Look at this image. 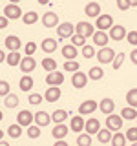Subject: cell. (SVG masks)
Returning <instances> with one entry per match:
<instances>
[{"mask_svg":"<svg viewBox=\"0 0 137 146\" xmlns=\"http://www.w3.org/2000/svg\"><path fill=\"white\" fill-rule=\"evenodd\" d=\"M40 48H42V51H44V53L51 55V53L57 51V40H55V38H44Z\"/></svg>","mask_w":137,"mask_h":146,"instance_id":"484cf974","label":"cell"},{"mask_svg":"<svg viewBox=\"0 0 137 146\" xmlns=\"http://www.w3.org/2000/svg\"><path fill=\"white\" fill-rule=\"evenodd\" d=\"M130 4H132V7H137V0H130Z\"/></svg>","mask_w":137,"mask_h":146,"instance_id":"db71d44e","label":"cell"},{"mask_svg":"<svg viewBox=\"0 0 137 146\" xmlns=\"http://www.w3.org/2000/svg\"><path fill=\"white\" fill-rule=\"evenodd\" d=\"M70 40H71V44H75V46H77V48H79V46L82 48V46L86 44V36H82V35H79V33H75Z\"/></svg>","mask_w":137,"mask_h":146,"instance_id":"f6af8a7d","label":"cell"},{"mask_svg":"<svg viewBox=\"0 0 137 146\" xmlns=\"http://www.w3.org/2000/svg\"><path fill=\"white\" fill-rule=\"evenodd\" d=\"M9 26V18L6 15H0V29H6Z\"/></svg>","mask_w":137,"mask_h":146,"instance_id":"681fc988","label":"cell"},{"mask_svg":"<svg viewBox=\"0 0 137 146\" xmlns=\"http://www.w3.org/2000/svg\"><path fill=\"white\" fill-rule=\"evenodd\" d=\"M61 22H59V15L53 11H48L42 15V26L44 27H49V29H53V27H57Z\"/></svg>","mask_w":137,"mask_h":146,"instance_id":"9c48e42d","label":"cell"},{"mask_svg":"<svg viewBox=\"0 0 137 146\" xmlns=\"http://www.w3.org/2000/svg\"><path fill=\"white\" fill-rule=\"evenodd\" d=\"M112 139H113V131L110 130V128L106 126L102 130V128H100L99 130V133H97V141L100 144H108V143H112Z\"/></svg>","mask_w":137,"mask_h":146,"instance_id":"7402d4cb","label":"cell"},{"mask_svg":"<svg viewBox=\"0 0 137 146\" xmlns=\"http://www.w3.org/2000/svg\"><path fill=\"white\" fill-rule=\"evenodd\" d=\"M84 126H86V121H84V115L77 113V117H71V122H70V128L71 131H84Z\"/></svg>","mask_w":137,"mask_h":146,"instance_id":"ac0fdd59","label":"cell"},{"mask_svg":"<svg viewBox=\"0 0 137 146\" xmlns=\"http://www.w3.org/2000/svg\"><path fill=\"white\" fill-rule=\"evenodd\" d=\"M84 15L88 18H97L100 15V4L99 2H88L84 6Z\"/></svg>","mask_w":137,"mask_h":146,"instance_id":"2e32d148","label":"cell"},{"mask_svg":"<svg viewBox=\"0 0 137 146\" xmlns=\"http://www.w3.org/2000/svg\"><path fill=\"white\" fill-rule=\"evenodd\" d=\"M33 84H35V80L31 79L29 73H24V75L20 77V80H18V88H20L22 91H29L31 88H33Z\"/></svg>","mask_w":137,"mask_h":146,"instance_id":"cb8c5ba5","label":"cell"},{"mask_svg":"<svg viewBox=\"0 0 137 146\" xmlns=\"http://www.w3.org/2000/svg\"><path fill=\"white\" fill-rule=\"evenodd\" d=\"M9 2H13V4H20L22 0H9Z\"/></svg>","mask_w":137,"mask_h":146,"instance_id":"11a10c76","label":"cell"},{"mask_svg":"<svg viewBox=\"0 0 137 146\" xmlns=\"http://www.w3.org/2000/svg\"><path fill=\"white\" fill-rule=\"evenodd\" d=\"M61 95H62V91H61L59 86H49L44 93V100L46 102H57V100L61 99Z\"/></svg>","mask_w":137,"mask_h":146,"instance_id":"5bb4252c","label":"cell"},{"mask_svg":"<svg viewBox=\"0 0 137 146\" xmlns=\"http://www.w3.org/2000/svg\"><path fill=\"white\" fill-rule=\"evenodd\" d=\"M79 70H80V66H79V62H77L75 58H70V60L64 62V71H68V73H75V71H79Z\"/></svg>","mask_w":137,"mask_h":146,"instance_id":"e575fe53","label":"cell"},{"mask_svg":"<svg viewBox=\"0 0 137 146\" xmlns=\"http://www.w3.org/2000/svg\"><path fill=\"white\" fill-rule=\"evenodd\" d=\"M88 80H90V77L86 73H80V70H79V71L73 73V77H71V86L75 90H82V88H86Z\"/></svg>","mask_w":137,"mask_h":146,"instance_id":"5b68a950","label":"cell"},{"mask_svg":"<svg viewBox=\"0 0 137 146\" xmlns=\"http://www.w3.org/2000/svg\"><path fill=\"white\" fill-rule=\"evenodd\" d=\"M35 68H37V62H35L33 55H26V57H22V60H20L22 73H31V71H35Z\"/></svg>","mask_w":137,"mask_h":146,"instance_id":"4fadbf2b","label":"cell"},{"mask_svg":"<svg viewBox=\"0 0 137 146\" xmlns=\"http://www.w3.org/2000/svg\"><path fill=\"white\" fill-rule=\"evenodd\" d=\"M99 110L104 113V115H110V113H113V111H115V102H113V99L104 97V99L99 102Z\"/></svg>","mask_w":137,"mask_h":146,"instance_id":"e0dca14e","label":"cell"},{"mask_svg":"<svg viewBox=\"0 0 137 146\" xmlns=\"http://www.w3.org/2000/svg\"><path fill=\"white\" fill-rule=\"evenodd\" d=\"M2 139H4V131L0 130V141H2Z\"/></svg>","mask_w":137,"mask_h":146,"instance_id":"9f6ffc18","label":"cell"},{"mask_svg":"<svg viewBox=\"0 0 137 146\" xmlns=\"http://www.w3.org/2000/svg\"><path fill=\"white\" fill-rule=\"evenodd\" d=\"M2 62H6V53L0 49V64H2Z\"/></svg>","mask_w":137,"mask_h":146,"instance_id":"816d5d0a","label":"cell"},{"mask_svg":"<svg viewBox=\"0 0 137 146\" xmlns=\"http://www.w3.org/2000/svg\"><path fill=\"white\" fill-rule=\"evenodd\" d=\"M4 15H6L9 20H18V18H22V9L18 4H13V2H9L6 7H4Z\"/></svg>","mask_w":137,"mask_h":146,"instance_id":"277c9868","label":"cell"},{"mask_svg":"<svg viewBox=\"0 0 137 146\" xmlns=\"http://www.w3.org/2000/svg\"><path fill=\"white\" fill-rule=\"evenodd\" d=\"M126 40H128V44H132L135 48L137 46V29H132V31H128V35H126Z\"/></svg>","mask_w":137,"mask_h":146,"instance_id":"bcb514c9","label":"cell"},{"mask_svg":"<svg viewBox=\"0 0 137 146\" xmlns=\"http://www.w3.org/2000/svg\"><path fill=\"white\" fill-rule=\"evenodd\" d=\"M40 128L42 126H39L35 122V124H29L27 126V137H29V139H39L40 137Z\"/></svg>","mask_w":137,"mask_h":146,"instance_id":"d590c367","label":"cell"},{"mask_svg":"<svg viewBox=\"0 0 137 146\" xmlns=\"http://www.w3.org/2000/svg\"><path fill=\"white\" fill-rule=\"evenodd\" d=\"M4 104H6V108H9V110L17 108L18 106V97H17L15 93H9V95L4 97Z\"/></svg>","mask_w":137,"mask_h":146,"instance_id":"836d02e7","label":"cell"},{"mask_svg":"<svg viewBox=\"0 0 137 146\" xmlns=\"http://www.w3.org/2000/svg\"><path fill=\"white\" fill-rule=\"evenodd\" d=\"M35 51H37V44H35V42H26L24 53H26V55H35Z\"/></svg>","mask_w":137,"mask_h":146,"instance_id":"c3c4849f","label":"cell"},{"mask_svg":"<svg viewBox=\"0 0 137 146\" xmlns=\"http://www.w3.org/2000/svg\"><path fill=\"white\" fill-rule=\"evenodd\" d=\"M11 93V86H9L7 80H0V97H6V95Z\"/></svg>","mask_w":137,"mask_h":146,"instance_id":"ee69618b","label":"cell"},{"mask_svg":"<svg viewBox=\"0 0 137 146\" xmlns=\"http://www.w3.org/2000/svg\"><path fill=\"white\" fill-rule=\"evenodd\" d=\"M130 60H132V64L134 66H137V46L134 49H132V53H130Z\"/></svg>","mask_w":137,"mask_h":146,"instance_id":"f907efd6","label":"cell"},{"mask_svg":"<svg viewBox=\"0 0 137 146\" xmlns=\"http://www.w3.org/2000/svg\"><path fill=\"white\" fill-rule=\"evenodd\" d=\"M75 33H79L82 36H93V24H90V22H86V20H80V22H77L75 24Z\"/></svg>","mask_w":137,"mask_h":146,"instance_id":"52a82bcc","label":"cell"},{"mask_svg":"<svg viewBox=\"0 0 137 146\" xmlns=\"http://www.w3.org/2000/svg\"><path fill=\"white\" fill-rule=\"evenodd\" d=\"M126 102L130 104V106L137 108V88L128 90V93H126Z\"/></svg>","mask_w":137,"mask_h":146,"instance_id":"74e56055","label":"cell"},{"mask_svg":"<svg viewBox=\"0 0 137 146\" xmlns=\"http://www.w3.org/2000/svg\"><path fill=\"white\" fill-rule=\"evenodd\" d=\"M66 119H68V111H66V110H55V111L51 113V121L55 122V124L64 122Z\"/></svg>","mask_w":137,"mask_h":146,"instance_id":"d6a6232c","label":"cell"},{"mask_svg":"<svg viewBox=\"0 0 137 146\" xmlns=\"http://www.w3.org/2000/svg\"><path fill=\"white\" fill-rule=\"evenodd\" d=\"M2 117H4V113H2V110H0V121H2Z\"/></svg>","mask_w":137,"mask_h":146,"instance_id":"6f0895ef","label":"cell"},{"mask_svg":"<svg viewBox=\"0 0 137 146\" xmlns=\"http://www.w3.org/2000/svg\"><path fill=\"white\" fill-rule=\"evenodd\" d=\"M126 143H128L126 133H122V131H113V139H112L113 146H124Z\"/></svg>","mask_w":137,"mask_h":146,"instance_id":"1f68e13d","label":"cell"},{"mask_svg":"<svg viewBox=\"0 0 137 146\" xmlns=\"http://www.w3.org/2000/svg\"><path fill=\"white\" fill-rule=\"evenodd\" d=\"M22 22H24L26 26H33L39 22V13H35V11H27L22 15Z\"/></svg>","mask_w":137,"mask_h":146,"instance_id":"4dcf8cb0","label":"cell"},{"mask_svg":"<svg viewBox=\"0 0 137 146\" xmlns=\"http://www.w3.org/2000/svg\"><path fill=\"white\" fill-rule=\"evenodd\" d=\"M106 126L112 131H119L122 128V115H115V113H110L106 117Z\"/></svg>","mask_w":137,"mask_h":146,"instance_id":"30bf717a","label":"cell"},{"mask_svg":"<svg viewBox=\"0 0 137 146\" xmlns=\"http://www.w3.org/2000/svg\"><path fill=\"white\" fill-rule=\"evenodd\" d=\"M99 108V104L95 102V100H84V102H80V106H79V113L80 115H93V111Z\"/></svg>","mask_w":137,"mask_h":146,"instance_id":"7c38bea8","label":"cell"},{"mask_svg":"<svg viewBox=\"0 0 137 146\" xmlns=\"http://www.w3.org/2000/svg\"><path fill=\"white\" fill-rule=\"evenodd\" d=\"M61 53H62V57L66 58V60H70V58H77V46L75 44H64L62 46V49H61Z\"/></svg>","mask_w":137,"mask_h":146,"instance_id":"603a6c76","label":"cell"},{"mask_svg":"<svg viewBox=\"0 0 137 146\" xmlns=\"http://www.w3.org/2000/svg\"><path fill=\"white\" fill-rule=\"evenodd\" d=\"M110 40V35L106 33V31L102 29H97L93 33V46H99V48H102V46H106Z\"/></svg>","mask_w":137,"mask_h":146,"instance_id":"d6986e66","label":"cell"},{"mask_svg":"<svg viewBox=\"0 0 137 146\" xmlns=\"http://www.w3.org/2000/svg\"><path fill=\"white\" fill-rule=\"evenodd\" d=\"M99 130H100V121L99 119H95V117H91L86 121V126H84V131H88L90 135H97L99 133Z\"/></svg>","mask_w":137,"mask_h":146,"instance_id":"44dd1931","label":"cell"},{"mask_svg":"<svg viewBox=\"0 0 137 146\" xmlns=\"http://www.w3.org/2000/svg\"><path fill=\"white\" fill-rule=\"evenodd\" d=\"M64 82V73L62 71H49L48 75H46V84L48 86H61Z\"/></svg>","mask_w":137,"mask_h":146,"instance_id":"8fae6325","label":"cell"},{"mask_svg":"<svg viewBox=\"0 0 137 146\" xmlns=\"http://www.w3.org/2000/svg\"><path fill=\"white\" fill-rule=\"evenodd\" d=\"M121 115H122L124 121H135V119H137V108H134V106H130V104H128L126 108H122Z\"/></svg>","mask_w":137,"mask_h":146,"instance_id":"83f0119b","label":"cell"},{"mask_svg":"<svg viewBox=\"0 0 137 146\" xmlns=\"http://www.w3.org/2000/svg\"><path fill=\"white\" fill-rule=\"evenodd\" d=\"M70 130L71 128H68L64 122H59V124H55L53 126V131H51V135H53V139L57 141V139H66V135L70 133Z\"/></svg>","mask_w":137,"mask_h":146,"instance_id":"9a60e30c","label":"cell"},{"mask_svg":"<svg viewBox=\"0 0 137 146\" xmlns=\"http://www.w3.org/2000/svg\"><path fill=\"white\" fill-rule=\"evenodd\" d=\"M112 26H113V17L112 15H102V13H100V15L95 18V27H97V29L106 31Z\"/></svg>","mask_w":137,"mask_h":146,"instance_id":"ba28073f","label":"cell"},{"mask_svg":"<svg viewBox=\"0 0 137 146\" xmlns=\"http://www.w3.org/2000/svg\"><path fill=\"white\" fill-rule=\"evenodd\" d=\"M42 68L46 70V73L55 71V70H57V60H55V58H51V57L44 58V60H42Z\"/></svg>","mask_w":137,"mask_h":146,"instance_id":"8d00e7d4","label":"cell"},{"mask_svg":"<svg viewBox=\"0 0 137 146\" xmlns=\"http://www.w3.org/2000/svg\"><path fill=\"white\" fill-rule=\"evenodd\" d=\"M37 2H39V4H40V6H48V4H49V2H51V0H37Z\"/></svg>","mask_w":137,"mask_h":146,"instance_id":"f5cc1de1","label":"cell"},{"mask_svg":"<svg viewBox=\"0 0 137 146\" xmlns=\"http://www.w3.org/2000/svg\"><path fill=\"white\" fill-rule=\"evenodd\" d=\"M49 121H51V117H49V113L48 111H42V110H40V111H37L35 113V122L39 126H48L49 124Z\"/></svg>","mask_w":137,"mask_h":146,"instance_id":"4316f807","label":"cell"},{"mask_svg":"<svg viewBox=\"0 0 137 146\" xmlns=\"http://www.w3.org/2000/svg\"><path fill=\"white\" fill-rule=\"evenodd\" d=\"M42 100H44V95H40V93H29V97H27V102H29L31 106L42 104Z\"/></svg>","mask_w":137,"mask_h":146,"instance_id":"b9f144b4","label":"cell"},{"mask_svg":"<svg viewBox=\"0 0 137 146\" xmlns=\"http://www.w3.org/2000/svg\"><path fill=\"white\" fill-rule=\"evenodd\" d=\"M124 58H126V53H124V51L117 53L115 58H113V62H112V68H113V70H121V66H122V62H124Z\"/></svg>","mask_w":137,"mask_h":146,"instance_id":"60d3db41","label":"cell"},{"mask_svg":"<svg viewBox=\"0 0 137 146\" xmlns=\"http://www.w3.org/2000/svg\"><path fill=\"white\" fill-rule=\"evenodd\" d=\"M88 77H90V80H93V82L100 80V79L104 77V71H102V68H100V66H93V68H90V71H88Z\"/></svg>","mask_w":137,"mask_h":146,"instance_id":"f546056e","label":"cell"},{"mask_svg":"<svg viewBox=\"0 0 137 146\" xmlns=\"http://www.w3.org/2000/svg\"><path fill=\"white\" fill-rule=\"evenodd\" d=\"M80 51H82V57H84V58H93L95 55H97V51H95V48L91 44H84Z\"/></svg>","mask_w":137,"mask_h":146,"instance_id":"f35d334b","label":"cell"},{"mask_svg":"<svg viewBox=\"0 0 137 146\" xmlns=\"http://www.w3.org/2000/svg\"><path fill=\"white\" fill-rule=\"evenodd\" d=\"M115 49L113 48H108V46H102V48L97 51V60H99V64H112L113 62V58H115Z\"/></svg>","mask_w":137,"mask_h":146,"instance_id":"6da1fadb","label":"cell"},{"mask_svg":"<svg viewBox=\"0 0 137 146\" xmlns=\"http://www.w3.org/2000/svg\"><path fill=\"white\" fill-rule=\"evenodd\" d=\"M126 137H128V141H130V143L137 144V126L128 128V130H126Z\"/></svg>","mask_w":137,"mask_h":146,"instance_id":"7bdbcfd3","label":"cell"},{"mask_svg":"<svg viewBox=\"0 0 137 146\" xmlns=\"http://www.w3.org/2000/svg\"><path fill=\"white\" fill-rule=\"evenodd\" d=\"M20 60H22L20 51H9V53L6 55V64H7V66H11V68L20 66Z\"/></svg>","mask_w":137,"mask_h":146,"instance_id":"d4e9b609","label":"cell"},{"mask_svg":"<svg viewBox=\"0 0 137 146\" xmlns=\"http://www.w3.org/2000/svg\"><path fill=\"white\" fill-rule=\"evenodd\" d=\"M115 2H117V7H119V11H128V9L132 7L130 0H115Z\"/></svg>","mask_w":137,"mask_h":146,"instance_id":"7dc6e473","label":"cell"},{"mask_svg":"<svg viewBox=\"0 0 137 146\" xmlns=\"http://www.w3.org/2000/svg\"><path fill=\"white\" fill-rule=\"evenodd\" d=\"M22 124H18V122H15V124H9L7 128V135L11 137V139H20V135H22Z\"/></svg>","mask_w":137,"mask_h":146,"instance_id":"f1b7e54d","label":"cell"},{"mask_svg":"<svg viewBox=\"0 0 137 146\" xmlns=\"http://www.w3.org/2000/svg\"><path fill=\"white\" fill-rule=\"evenodd\" d=\"M57 35H59L61 40L71 38V36L75 35V26H73L71 22H61V24L57 26Z\"/></svg>","mask_w":137,"mask_h":146,"instance_id":"7a4b0ae2","label":"cell"},{"mask_svg":"<svg viewBox=\"0 0 137 146\" xmlns=\"http://www.w3.org/2000/svg\"><path fill=\"white\" fill-rule=\"evenodd\" d=\"M17 122L22 124L24 128H27L29 124L35 122V113H31L29 110H20V111L17 113Z\"/></svg>","mask_w":137,"mask_h":146,"instance_id":"8992f818","label":"cell"},{"mask_svg":"<svg viewBox=\"0 0 137 146\" xmlns=\"http://www.w3.org/2000/svg\"><path fill=\"white\" fill-rule=\"evenodd\" d=\"M77 144H79V146H90L91 144V135L88 133V131L79 133V135H77Z\"/></svg>","mask_w":137,"mask_h":146,"instance_id":"ab89813d","label":"cell"},{"mask_svg":"<svg viewBox=\"0 0 137 146\" xmlns=\"http://www.w3.org/2000/svg\"><path fill=\"white\" fill-rule=\"evenodd\" d=\"M108 35H110V40H115V42H121V40H124V38H126V35H128V29H126L124 26L113 24V26L108 29Z\"/></svg>","mask_w":137,"mask_h":146,"instance_id":"3957f363","label":"cell"},{"mask_svg":"<svg viewBox=\"0 0 137 146\" xmlns=\"http://www.w3.org/2000/svg\"><path fill=\"white\" fill-rule=\"evenodd\" d=\"M20 36H17V35H9L6 36V48L9 49V51H20Z\"/></svg>","mask_w":137,"mask_h":146,"instance_id":"ffe728a7","label":"cell"}]
</instances>
